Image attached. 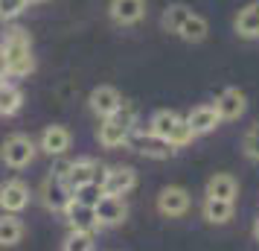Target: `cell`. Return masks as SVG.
Returning <instances> with one entry per match:
<instances>
[{
	"label": "cell",
	"mask_w": 259,
	"mask_h": 251,
	"mask_svg": "<svg viewBox=\"0 0 259 251\" xmlns=\"http://www.w3.org/2000/svg\"><path fill=\"white\" fill-rule=\"evenodd\" d=\"M0 53L6 59V76L12 79H24L35 70V56H32V41H29V32L21 29V26H12L3 44H0Z\"/></svg>",
	"instance_id": "6da1fadb"
},
{
	"label": "cell",
	"mask_w": 259,
	"mask_h": 251,
	"mask_svg": "<svg viewBox=\"0 0 259 251\" xmlns=\"http://www.w3.org/2000/svg\"><path fill=\"white\" fill-rule=\"evenodd\" d=\"M134 123H137V108L122 99V105H119L111 117L102 120V126H99V132H96L99 146H105V149L125 146V144H128L131 129H134Z\"/></svg>",
	"instance_id": "7a4b0ae2"
},
{
	"label": "cell",
	"mask_w": 259,
	"mask_h": 251,
	"mask_svg": "<svg viewBox=\"0 0 259 251\" xmlns=\"http://www.w3.org/2000/svg\"><path fill=\"white\" fill-rule=\"evenodd\" d=\"M38 155V144L29 137V134H9L3 146H0V158H3V164L12 169H24L29 167Z\"/></svg>",
	"instance_id": "3957f363"
},
{
	"label": "cell",
	"mask_w": 259,
	"mask_h": 251,
	"mask_svg": "<svg viewBox=\"0 0 259 251\" xmlns=\"http://www.w3.org/2000/svg\"><path fill=\"white\" fill-rule=\"evenodd\" d=\"M38 199H41V204H44L47 210H53V213H64V210L70 207V202H73V190H70V184H67L64 178H59V175H47V178L41 181Z\"/></svg>",
	"instance_id": "277c9868"
},
{
	"label": "cell",
	"mask_w": 259,
	"mask_h": 251,
	"mask_svg": "<svg viewBox=\"0 0 259 251\" xmlns=\"http://www.w3.org/2000/svg\"><path fill=\"white\" fill-rule=\"evenodd\" d=\"M99 187L105 196H125L137 187V169L134 167H105Z\"/></svg>",
	"instance_id": "5b68a950"
},
{
	"label": "cell",
	"mask_w": 259,
	"mask_h": 251,
	"mask_svg": "<svg viewBox=\"0 0 259 251\" xmlns=\"http://www.w3.org/2000/svg\"><path fill=\"white\" fill-rule=\"evenodd\" d=\"M189 204H192V196H189L187 187L172 184V187H163L157 196V213L166 216V219H178L189 210Z\"/></svg>",
	"instance_id": "8992f818"
},
{
	"label": "cell",
	"mask_w": 259,
	"mask_h": 251,
	"mask_svg": "<svg viewBox=\"0 0 259 251\" xmlns=\"http://www.w3.org/2000/svg\"><path fill=\"white\" fill-rule=\"evenodd\" d=\"M29 187L21 178H9L0 184V210L3 213H21L29 207Z\"/></svg>",
	"instance_id": "52a82bcc"
},
{
	"label": "cell",
	"mask_w": 259,
	"mask_h": 251,
	"mask_svg": "<svg viewBox=\"0 0 259 251\" xmlns=\"http://www.w3.org/2000/svg\"><path fill=\"white\" fill-rule=\"evenodd\" d=\"M128 146L134 152L146 155V158H154V161H166V158L175 155V149L166 144V140H160V137H154V134H149V132H137V129H131Z\"/></svg>",
	"instance_id": "ba28073f"
},
{
	"label": "cell",
	"mask_w": 259,
	"mask_h": 251,
	"mask_svg": "<svg viewBox=\"0 0 259 251\" xmlns=\"http://www.w3.org/2000/svg\"><path fill=\"white\" fill-rule=\"evenodd\" d=\"M94 213H96V222L102 228H114L128 219V204H125L122 196H102L99 204L94 207Z\"/></svg>",
	"instance_id": "9c48e42d"
},
{
	"label": "cell",
	"mask_w": 259,
	"mask_h": 251,
	"mask_svg": "<svg viewBox=\"0 0 259 251\" xmlns=\"http://www.w3.org/2000/svg\"><path fill=\"white\" fill-rule=\"evenodd\" d=\"M108 15L117 26H134L146 18V0H111Z\"/></svg>",
	"instance_id": "30bf717a"
},
{
	"label": "cell",
	"mask_w": 259,
	"mask_h": 251,
	"mask_svg": "<svg viewBox=\"0 0 259 251\" xmlns=\"http://www.w3.org/2000/svg\"><path fill=\"white\" fill-rule=\"evenodd\" d=\"M212 108H215L219 120H227V123H230V120H239L247 111V96H245V91H239V88H224Z\"/></svg>",
	"instance_id": "8fae6325"
},
{
	"label": "cell",
	"mask_w": 259,
	"mask_h": 251,
	"mask_svg": "<svg viewBox=\"0 0 259 251\" xmlns=\"http://www.w3.org/2000/svg\"><path fill=\"white\" fill-rule=\"evenodd\" d=\"M88 105H91V111H94L99 120H105V117H111V114L122 105V96H119V91L114 88V85H99V88L91 91Z\"/></svg>",
	"instance_id": "7c38bea8"
},
{
	"label": "cell",
	"mask_w": 259,
	"mask_h": 251,
	"mask_svg": "<svg viewBox=\"0 0 259 251\" xmlns=\"http://www.w3.org/2000/svg\"><path fill=\"white\" fill-rule=\"evenodd\" d=\"M70 144H73V134H70L67 126H47V129L41 132L38 149H41V152H47L50 158H61V155H67Z\"/></svg>",
	"instance_id": "4fadbf2b"
},
{
	"label": "cell",
	"mask_w": 259,
	"mask_h": 251,
	"mask_svg": "<svg viewBox=\"0 0 259 251\" xmlns=\"http://www.w3.org/2000/svg\"><path fill=\"white\" fill-rule=\"evenodd\" d=\"M102 164L99 161H94V158H79V161H73L70 164V172H67V184H70V190H79V187H84V184H99V178H102Z\"/></svg>",
	"instance_id": "5bb4252c"
},
{
	"label": "cell",
	"mask_w": 259,
	"mask_h": 251,
	"mask_svg": "<svg viewBox=\"0 0 259 251\" xmlns=\"http://www.w3.org/2000/svg\"><path fill=\"white\" fill-rule=\"evenodd\" d=\"M64 219H67L70 231H76V234H91V237H94L96 231L102 228L96 222L94 207H84V204H79V202H70V207L64 210Z\"/></svg>",
	"instance_id": "9a60e30c"
},
{
	"label": "cell",
	"mask_w": 259,
	"mask_h": 251,
	"mask_svg": "<svg viewBox=\"0 0 259 251\" xmlns=\"http://www.w3.org/2000/svg\"><path fill=\"white\" fill-rule=\"evenodd\" d=\"M236 193H239V181L230 172H215V175H210L207 187H204V196L207 199H222V202H236Z\"/></svg>",
	"instance_id": "2e32d148"
},
{
	"label": "cell",
	"mask_w": 259,
	"mask_h": 251,
	"mask_svg": "<svg viewBox=\"0 0 259 251\" xmlns=\"http://www.w3.org/2000/svg\"><path fill=\"white\" fill-rule=\"evenodd\" d=\"M184 120H187V126L192 129V134H195V137H201V134H210L212 129L222 123L212 105H198V108H192V111H189Z\"/></svg>",
	"instance_id": "e0dca14e"
},
{
	"label": "cell",
	"mask_w": 259,
	"mask_h": 251,
	"mask_svg": "<svg viewBox=\"0 0 259 251\" xmlns=\"http://www.w3.org/2000/svg\"><path fill=\"white\" fill-rule=\"evenodd\" d=\"M26 228L18 213H0V248H15L24 239Z\"/></svg>",
	"instance_id": "ac0fdd59"
},
{
	"label": "cell",
	"mask_w": 259,
	"mask_h": 251,
	"mask_svg": "<svg viewBox=\"0 0 259 251\" xmlns=\"http://www.w3.org/2000/svg\"><path fill=\"white\" fill-rule=\"evenodd\" d=\"M233 29L242 38H259V0H253V3H247V6L239 9V15L233 21Z\"/></svg>",
	"instance_id": "d6986e66"
},
{
	"label": "cell",
	"mask_w": 259,
	"mask_h": 251,
	"mask_svg": "<svg viewBox=\"0 0 259 251\" xmlns=\"http://www.w3.org/2000/svg\"><path fill=\"white\" fill-rule=\"evenodd\" d=\"M201 213L210 225H224L233 219V202H222V199H204Z\"/></svg>",
	"instance_id": "ffe728a7"
},
{
	"label": "cell",
	"mask_w": 259,
	"mask_h": 251,
	"mask_svg": "<svg viewBox=\"0 0 259 251\" xmlns=\"http://www.w3.org/2000/svg\"><path fill=\"white\" fill-rule=\"evenodd\" d=\"M178 120H181V114H178V111L160 108V111H154V114H152V120H149V129H146V132L154 134V137H160V140H166V137H169V132L175 129Z\"/></svg>",
	"instance_id": "44dd1931"
},
{
	"label": "cell",
	"mask_w": 259,
	"mask_h": 251,
	"mask_svg": "<svg viewBox=\"0 0 259 251\" xmlns=\"http://www.w3.org/2000/svg\"><path fill=\"white\" fill-rule=\"evenodd\" d=\"M207 32H210V24H207V21H204L201 15L192 12V15L187 18V21L181 24V29H178L175 35H181L184 41H189V44H201V41L207 38Z\"/></svg>",
	"instance_id": "7402d4cb"
},
{
	"label": "cell",
	"mask_w": 259,
	"mask_h": 251,
	"mask_svg": "<svg viewBox=\"0 0 259 251\" xmlns=\"http://www.w3.org/2000/svg\"><path fill=\"white\" fill-rule=\"evenodd\" d=\"M21 105H24V91L12 82L0 85V114L3 117H12V114L21 111Z\"/></svg>",
	"instance_id": "603a6c76"
},
{
	"label": "cell",
	"mask_w": 259,
	"mask_h": 251,
	"mask_svg": "<svg viewBox=\"0 0 259 251\" xmlns=\"http://www.w3.org/2000/svg\"><path fill=\"white\" fill-rule=\"evenodd\" d=\"M189 15H192L189 6H184V3H172V6H166L163 15H160V26H163L166 32H178L181 24L187 21Z\"/></svg>",
	"instance_id": "cb8c5ba5"
},
{
	"label": "cell",
	"mask_w": 259,
	"mask_h": 251,
	"mask_svg": "<svg viewBox=\"0 0 259 251\" xmlns=\"http://www.w3.org/2000/svg\"><path fill=\"white\" fill-rule=\"evenodd\" d=\"M195 140V134H192V129L187 126V120L181 117L175 123V129L169 132V137H166V144L172 146V149H181V146H187V144H192Z\"/></svg>",
	"instance_id": "d4e9b609"
},
{
	"label": "cell",
	"mask_w": 259,
	"mask_h": 251,
	"mask_svg": "<svg viewBox=\"0 0 259 251\" xmlns=\"http://www.w3.org/2000/svg\"><path fill=\"white\" fill-rule=\"evenodd\" d=\"M102 196H105V193H102V187L94 181V184H84V187H79V190H73V202L84 204V207H96Z\"/></svg>",
	"instance_id": "484cf974"
},
{
	"label": "cell",
	"mask_w": 259,
	"mask_h": 251,
	"mask_svg": "<svg viewBox=\"0 0 259 251\" xmlns=\"http://www.w3.org/2000/svg\"><path fill=\"white\" fill-rule=\"evenodd\" d=\"M242 149L250 161H259V123H253L245 132V140H242Z\"/></svg>",
	"instance_id": "4316f807"
},
{
	"label": "cell",
	"mask_w": 259,
	"mask_h": 251,
	"mask_svg": "<svg viewBox=\"0 0 259 251\" xmlns=\"http://www.w3.org/2000/svg\"><path fill=\"white\" fill-rule=\"evenodd\" d=\"M26 12V0H0V21H15Z\"/></svg>",
	"instance_id": "83f0119b"
},
{
	"label": "cell",
	"mask_w": 259,
	"mask_h": 251,
	"mask_svg": "<svg viewBox=\"0 0 259 251\" xmlns=\"http://www.w3.org/2000/svg\"><path fill=\"white\" fill-rule=\"evenodd\" d=\"M64 251H94V237L70 231V237L64 239Z\"/></svg>",
	"instance_id": "f1b7e54d"
},
{
	"label": "cell",
	"mask_w": 259,
	"mask_h": 251,
	"mask_svg": "<svg viewBox=\"0 0 259 251\" xmlns=\"http://www.w3.org/2000/svg\"><path fill=\"white\" fill-rule=\"evenodd\" d=\"M70 164H73V161H67V158L61 155L59 161H56V167H53V175H59V178H67V172H70Z\"/></svg>",
	"instance_id": "f546056e"
},
{
	"label": "cell",
	"mask_w": 259,
	"mask_h": 251,
	"mask_svg": "<svg viewBox=\"0 0 259 251\" xmlns=\"http://www.w3.org/2000/svg\"><path fill=\"white\" fill-rule=\"evenodd\" d=\"M0 76H6V59H3V53H0Z\"/></svg>",
	"instance_id": "4dcf8cb0"
},
{
	"label": "cell",
	"mask_w": 259,
	"mask_h": 251,
	"mask_svg": "<svg viewBox=\"0 0 259 251\" xmlns=\"http://www.w3.org/2000/svg\"><path fill=\"white\" fill-rule=\"evenodd\" d=\"M253 239H256V242H259V219H256V222H253Z\"/></svg>",
	"instance_id": "1f68e13d"
},
{
	"label": "cell",
	"mask_w": 259,
	"mask_h": 251,
	"mask_svg": "<svg viewBox=\"0 0 259 251\" xmlns=\"http://www.w3.org/2000/svg\"><path fill=\"white\" fill-rule=\"evenodd\" d=\"M29 3H47V0H26V6H29Z\"/></svg>",
	"instance_id": "d6a6232c"
},
{
	"label": "cell",
	"mask_w": 259,
	"mask_h": 251,
	"mask_svg": "<svg viewBox=\"0 0 259 251\" xmlns=\"http://www.w3.org/2000/svg\"><path fill=\"white\" fill-rule=\"evenodd\" d=\"M3 82H6V76H0V85H3Z\"/></svg>",
	"instance_id": "836d02e7"
}]
</instances>
